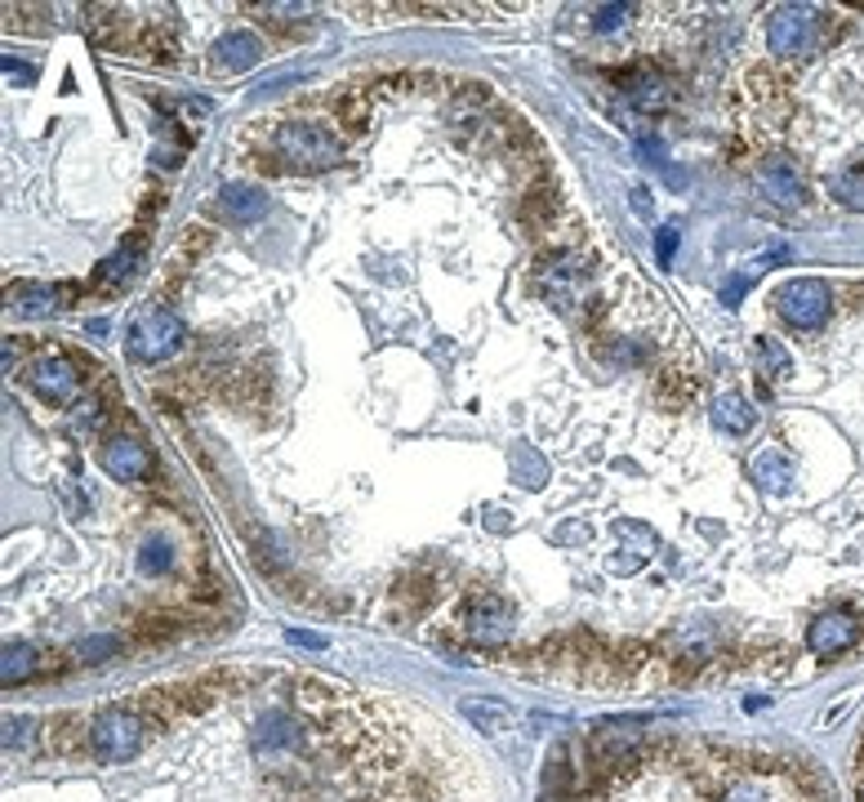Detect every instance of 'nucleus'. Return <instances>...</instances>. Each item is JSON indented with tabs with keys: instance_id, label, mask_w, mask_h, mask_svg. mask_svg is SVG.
I'll list each match as a JSON object with an SVG mask.
<instances>
[{
	"instance_id": "nucleus-21",
	"label": "nucleus",
	"mask_w": 864,
	"mask_h": 802,
	"mask_svg": "<svg viewBox=\"0 0 864 802\" xmlns=\"http://www.w3.org/2000/svg\"><path fill=\"white\" fill-rule=\"evenodd\" d=\"M40 669V659H36V651L32 646H5V687H14V682H27L32 674Z\"/></svg>"
},
{
	"instance_id": "nucleus-16",
	"label": "nucleus",
	"mask_w": 864,
	"mask_h": 802,
	"mask_svg": "<svg viewBox=\"0 0 864 802\" xmlns=\"http://www.w3.org/2000/svg\"><path fill=\"white\" fill-rule=\"evenodd\" d=\"M749 473H753V482L757 486H766V491H789V482H793V464L780 455V451H757L753 455V464H749Z\"/></svg>"
},
{
	"instance_id": "nucleus-14",
	"label": "nucleus",
	"mask_w": 864,
	"mask_h": 802,
	"mask_svg": "<svg viewBox=\"0 0 864 802\" xmlns=\"http://www.w3.org/2000/svg\"><path fill=\"white\" fill-rule=\"evenodd\" d=\"M85 36L99 45V50H121L125 45V14L112 5H89L85 10Z\"/></svg>"
},
{
	"instance_id": "nucleus-2",
	"label": "nucleus",
	"mask_w": 864,
	"mask_h": 802,
	"mask_svg": "<svg viewBox=\"0 0 864 802\" xmlns=\"http://www.w3.org/2000/svg\"><path fill=\"white\" fill-rule=\"evenodd\" d=\"M148 723H143V714L134 710H108L94 718L89 727V753L99 763H129L134 753L143 749V740H148Z\"/></svg>"
},
{
	"instance_id": "nucleus-13",
	"label": "nucleus",
	"mask_w": 864,
	"mask_h": 802,
	"mask_svg": "<svg viewBox=\"0 0 864 802\" xmlns=\"http://www.w3.org/2000/svg\"><path fill=\"white\" fill-rule=\"evenodd\" d=\"M129 50H134V54H143V59H157V63H174V54H178L174 23H170V18H148V23H143V27L134 32Z\"/></svg>"
},
{
	"instance_id": "nucleus-34",
	"label": "nucleus",
	"mask_w": 864,
	"mask_h": 802,
	"mask_svg": "<svg viewBox=\"0 0 864 802\" xmlns=\"http://www.w3.org/2000/svg\"><path fill=\"white\" fill-rule=\"evenodd\" d=\"M633 210H638V214H651V201H646V187H633Z\"/></svg>"
},
{
	"instance_id": "nucleus-11",
	"label": "nucleus",
	"mask_w": 864,
	"mask_h": 802,
	"mask_svg": "<svg viewBox=\"0 0 864 802\" xmlns=\"http://www.w3.org/2000/svg\"><path fill=\"white\" fill-rule=\"evenodd\" d=\"M860 633L864 629L851 616H820L806 629V651L811 655H842V651H851L860 642Z\"/></svg>"
},
{
	"instance_id": "nucleus-24",
	"label": "nucleus",
	"mask_w": 864,
	"mask_h": 802,
	"mask_svg": "<svg viewBox=\"0 0 864 802\" xmlns=\"http://www.w3.org/2000/svg\"><path fill=\"white\" fill-rule=\"evenodd\" d=\"M757 357L772 366L776 380H789V357H785V348H780L776 340H757Z\"/></svg>"
},
{
	"instance_id": "nucleus-17",
	"label": "nucleus",
	"mask_w": 864,
	"mask_h": 802,
	"mask_svg": "<svg viewBox=\"0 0 864 802\" xmlns=\"http://www.w3.org/2000/svg\"><path fill=\"white\" fill-rule=\"evenodd\" d=\"M10 308L23 312V317H50L59 304V291L50 286H32V281H18V286H10Z\"/></svg>"
},
{
	"instance_id": "nucleus-33",
	"label": "nucleus",
	"mask_w": 864,
	"mask_h": 802,
	"mask_svg": "<svg viewBox=\"0 0 864 802\" xmlns=\"http://www.w3.org/2000/svg\"><path fill=\"white\" fill-rule=\"evenodd\" d=\"M570 540H589V527H561L557 531V544H570Z\"/></svg>"
},
{
	"instance_id": "nucleus-22",
	"label": "nucleus",
	"mask_w": 864,
	"mask_h": 802,
	"mask_svg": "<svg viewBox=\"0 0 864 802\" xmlns=\"http://www.w3.org/2000/svg\"><path fill=\"white\" fill-rule=\"evenodd\" d=\"M834 197H838L847 210H864V170H847V174L834 183Z\"/></svg>"
},
{
	"instance_id": "nucleus-8",
	"label": "nucleus",
	"mask_w": 864,
	"mask_h": 802,
	"mask_svg": "<svg viewBox=\"0 0 864 802\" xmlns=\"http://www.w3.org/2000/svg\"><path fill=\"white\" fill-rule=\"evenodd\" d=\"M99 464L108 468L112 478H121V482H148V478L157 473V459L148 455V446H138L134 437H112V442H103Z\"/></svg>"
},
{
	"instance_id": "nucleus-32",
	"label": "nucleus",
	"mask_w": 864,
	"mask_h": 802,
	"mask_svg": "<svg viewBox=\"0 0 864 802\" xmlns=\"http://www.w3.org/2000/svg\"><path fill=\"white\" fill-rule=\"evenodd\" d=\"M521 473H526V486H540V468L531 455H521Z\"/></svg>"
},
{
	"instance_id": "nucleus-31",
	"label": "nucleus",
	"mask_w": 864,
	"mask_h": 802,
	"mask_svg": "<svg viewBox=\"0 0 864 802\" xmlns=\"http://www.w3.org/2000/svg\"><path fill=\"white\" fill-rule=\"evenodd\" d=\"M744 291H749V281H744V276H736L731 286L723 291V299H727V304H740V295H744Z\"/></svg>"
},
{
	"instance_id": "nucleus-26",
	"label": "nucleus",
	"mask_w": 864,
	"mask_h": 802,
	"mask_svg": "<svg viewBox=\"0 0 864 802\" xmlns=\"http://www.w3.org/2000/svg\"><path fill=\"white\" fill-rule=\"evenodd\" d=\"M464 714L472 723H482L486 731H504V723H508V714L504 710H491V704H464Z\"/></svg>"
},
{
	"instance_id": "nucleus-28",
	"label": "nucleus",
	"mask_w": 864,
	"mask_h": 802,
	"mask_svg": "<svg viewBox=\"0 0 864 802\" xmlns=\"http://www.w3.org/2000/svg\"><path fill=\"white\" fill-rule=\"evenodd\" d=\"M655 250H659V263H668V259H674V250H678V227H659Z\"/></svg>"
},
{
	"instance_id": "nucleus-19",
	"label": "nucleus",
	"mask_w": 864,
	"mask_h": 802,
	"mask_svg": "<svg viewBox=\"0 0 864 802\" xmlns=\"http://www.w3.org/2000/svg\"><path fill=\"white\" fill-rule=\"evenodd\" d=\"M334 116L344 121V129L361 134V129L370 125V94H361V89H348L344 99H334Z\"/></svg>"
},
{
	"instance_id": "nucleus-3",
	"label": "nucleus",
	"mask_w": 864,
	"mask_h": 802,
	"mask_svg": "<svg viewBox=\"0 0 864 802\" xmlns=\"http://www.w3.org/2000/svg\"><path fill=\"white\" fill-rule=\"evenodd\" d=\"M125 344H129V357H138V361H165L183 344V321L170 308H143L129 321Z\"/></svg>"
},
{
	"instance_id": "nucleus-29",
	"label": "nucleus",
	"mask_w": 864,
	"mask_h": 802,
	"mask_svg": "<svg viewBox=\"0 0 864 802\" xmlns=\"http://www.w3.org/2000/svg\"><path fill=\"white\" fill-rule=\"evenodd\" d=\"M5 76H10L14 85H32V81H36V67H27V63H18V59L10 54V59H5Z\"/></svg>"
},
{
	"instance_id": "nucleus-9",
	"label": "nucleus",
	"mask_w": 864,
	"mask_h": 802,
	"mask_svg": "<svg viewBox=\"0 0 864 802\" xmlns=\"http://www.w3.org/2000/svg\"><path fill=\"white\" fill-rule=\"evenodd\" d=\"M259 59H263V40L255 32H227L210 54V76H236V72L255 67Z\"/></svg>"
},
{
	"instance_id": "nucleus-4",
	"label": "nucleus",
	"mask_w": 864,
	"mask_h": 802,
	"mask_svg": "<svg viewBox=\"0 0 864 802\" xmlns=\"http://www.w3.org/2000/svg\"><path fill=\"white\" fill-rule=\"evenodd\" d=\"M513 629H517V616L499 593H482L459 610V633L477 646H504L513 638Z\"/></svg>"
},
{
	"instance_id": "nucleus-25",
	"label": "nucleus",
	"mask_w": 864,
	"mask_h": 802,
	"mask_svg": "<svg viewBox=\"0 0 864 802\" xmlns=\"http://www.w3.org/2000/svg\"><path fill=\"white\" fill-rule=\"evenodd\" d=\"M691 397H695V380H682L678 370L668 374V380H664V402H668V406H682V402H691Z\"/></svg>"
},
{
	"instance_id": "nucleus-18",
	"label": "nucleus",
	"mask_w": 864,
	"mask_h": 802,
	"mask_svg": "<svg viewBox=\"0 0 864 802\" xmlns=\"http://www.w3.org/2000/svg\"><path fill=\"white\" fill-rule=\"evenodd\" d=\"M557 206H561V201H557V193H553V187H544V183H540L535 193L521 201V223L531 227V232H548V227H553V214H557Z\"/></svg>"
},
{
	"instance_id": "nucleus-1",
	"label": "nucleus",
	"mask_w": 864,
	"mask_h": 802,
	"mask_svg": "<svg viewBox=\"0 0 864 802\" xmlns=\"http://www.w3.org/2000/svg\"><path fill=\"white\" fill-rule=\"evenodd\" d=\"M340 157V138L308 121H259L242 138V165L259 174H321Z\"/></svg>"
},
{
	"instance_id": "nucleus-23",
	"label": "nucleus",
	"mask_w": 864,
	"mask_h": 802,
	"mask_svg": "<svg viewBox=\"0 0 864 802\" xmlns=\"http://www.w3.org/2000/svg\"><path fill=\"white\" fill-rule=\"evenodd\" d=\"M121 646H125L121 638H89V642H81L76 655L85 659V665H103L108 655H121Z\"/></svg>"
},
{
	"instance_id": "nucleus-5",
	"label": "nucleus",
	"mask_w": 864,
	"mask_h": 802,
	"mask_svg": "<svg viewBox=\"0 0 864 802\" xmlns=\"http://www.w3.org/2000/svg\"><path fill=\"white\" fill-rule=\"evenodd\" d=\"M776 308L793 330H820L834 312V295H829L825 281L802 276V281H789V286L776 295Z\"/></svg>"
},
{
	"instance_id": "nucleus-7",
	"label": "nucleus",
	"mask_w": 864,
	"mask_h": 802,
	"mask_svg": "<svg viewBox=\"0 0 864 802\" xmlns=\"http://www.w3.org/2000/svg\"><path fill=\"white\" fill-rule=\"evenodd\" d=\"M27 384H32L45 402L63 406V402H72V397L81 393V366H76L67 353H45V357H36V361L27 366Z\"/></svg>"
},
{
	"instance_id": "nucleus-6",
	"label": "nucleus",
	"mask_w": 864,
	"mask_h": 802,
	"mask_svg": "<svg viewBox=\"0 0 864 802\" xmlns=\"http://www.w3.org/2000/svg\"><path fill=\"white\" fill-rule=\"evenodd\" d=\"M815 27H820L815 10L780 5V10H772V18H766V45H772V54H806L811 40H815Z\"/></svg>"
},
{
	"instance_id": "nucleus-27",
	"label": "nucleus",
	"mask_w": 864,
	"mask_h": 802,
	"mask_svg": "<svg viewBox=\"0 0 864 802\" xmlns=\"http://www.w3.org/2000/svg\"><path fill=\"white\" fill-rule=\"evenodd\" d=\"M629 14H633V5H602L597 18H593V27H597V32H610V27H619Z\"/></svg>"
},
{
	"instance_id": "nucleus-10",
	"label": "nucleus",
	"mask_w": 864,
	"mask_h": 802,
	"mask_svg": "<svg viewBox=\"0 0 864 802\" xmlns=\"http://www.w3.org/2000/svg\"><path fill=\"white\" fill-rule=\"evenodd\" d=\"M210 214H219L223 223H255V219L268 214V197H263V187L227 183L223 193L210 201Z\"/></svg>"
},
{
	"instance_id": "nucleus-35",
	"label": "nucleus",
	"mask_w": 864,
	"mask_h": 802,
	"mask_svg": "<svg viewBox=\"0 0 864 802\" xmlns=\"http://www.w3.org/2000/svg\"><path fill=\"white\" fill-rule=\"evenodd\" d=\"M860 802H864V785H860Z\"/></svg>"
},
{
	"instance_id": "nucleus-15",
	"label": "nucleus",
	"mask_w": 864,
	"mask_h": 802,
	"mask_svg": "<svg viewBox=\"0 0 864 802\" xmlns=\"http://www.w3.org/2000/svg\"><path fill=\"white\" fill-rule=\"evenodd\" d=\"M762 187H766V197L772 201H780V206H802V178L793 174V165L789 161H766L762 165Z\"/></svg>"
},
{
	"instance_id": "nucleus-30",
	"label": "nucleus",
	"mask_w": 864,
	"mask_h": 802,
	"mask_svg": "<svg viewBox=\"0 0 864 802\" xmlns=\"http://www.w3.org/2000/svg\"><path fill=\"white\" fill-rule=\"evenodd\" d=\"M291 642H295V646H312V651H321V646H325V638H321V633H304V629H291Z\"/></svg>"
},
{
	"instance_id": "nucleus-12",
	"label": "nucleus",
	"mask_w": 864,
	"mask_h": 802,
	"mask_svg": "<svg viewBox=\"0 0 864 802\" xmlns=\"http://www.w3.org/2000/svg\"><path fill=\"white\" fill-rule=\"evenodd\" d=\"M89 727L81 714H54L50 723H45L40 740H45V753H54V758H72V753H81L89 744Z\"/></svg>"
},
{
	"instance_id": "nucleus-20",
	"label": "nucleus",
	"mask_w": 864,
	"mask_h": 802,
	"mask_svg": "<svg viewBox=\"0 0 864 802\" xmlns=\"http://www.w3.org/2000/svg\"><path fill=\"white\" fill-rule=\"evenodd\" d=\"M753 419H757V415H753V410H749V402H744V397H736V393L717 402V423H723L727 433H749V429H753Z\"/></svg>"
}]
</instances>
